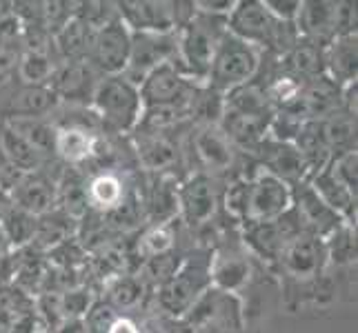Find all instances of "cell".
<instances>
[{"mask_svg": "<svg viewBox=\"0 0 358 333\" xmlns=\"http://www.w3.org/2000/svg\"><path fill=\"white\" fill-rule=\"evenodd\" d=\"M227 31L225 18L196 14L176 31V65L187 78L205 82L220 38Z\"/></svg>", "mask_w": 358, "mask_h": 333, "instance_id": "6da1fadb", "label": "cell"}, {"mask_svg": "<svg viewBox=\"0 0 358 333\" xmlns=\"http://www.w3.org/2000/svg\"><path fill=\"white\" fill-rule=\"evenodd\" d=\"M212 251H199L185 256L180 267L174 271L167 282L158 287L156 302L165 316L180 320L192 306L199 302L201 295L212 289V274H209Z\"/></svg>", "mask_w": 358, "mask_h": 333, "instance_id": "7a4b0ae2", "label": "cell"}, {"mask_svg": "<svg viewBox=\"0 0 358 333\" xmlns=\"http://www.w3.org/2000/svg\"><path fill=\"white\" fill-rule=\"evenodd\" d=\"M90 107L101 118L107 135L134 133L143 114L141 91L125 76H109L98 80Z\"/></svg>", "mask_w": 358, "mask_h": 333, "instance_id": "3957f363", "label": "cell"}, {"mask_svg": "<svg viewBox=\"0 0 358 333\" xmlns=\"http://www.w3.org/2000/svg\"><path fill=\"white\" fill-rule=\"evenodd\" d=\"M261 49H256L250 43L225 31V36L218 43L205 84L225 96L227 91L256 78L258 67H261Z\"/></svg>", "mask_w": 358, "mask_h": 333, "instance_id": "277c9868", "label": "cell"}, {"mask_svg": "<svg viewBox=\"0 0 358 333\" xmlns=\"http://www.w3.org/2000/svg\"><path fill=\"white\" fill-rule=\"evenodd\" d=\"M185 156L194 160L196 171L216 180H223L241 169V160L245 158L218 125H192Z\"/></svg>", "mask_w": 358, "mask_h": 333, "instance_id": "5b68a950", "label": "cell"}, {"mask_svg": "<svg viewBox=\"0 0 358 333\" xmlns=\"http://www.w3.org/2000/svg\"><path fill=\"white\" fill-rule=\"evenodd\" d=\"M296 29L303 40L327 47L338 36L356 34V5L341 0H303Z\"/></svg>", "mask_w": 358, "mask_h": 333, "instance_id": "8992f818", "label": "cell"}, {"mask_svg": "<svg viewBox=\"0 0 358 333\" xmlns=\"http://www.w3.org/2000/svg\"><path fill=\"white\" fill-rule=\"evenodd\" d=\"M223 205L220 180L192 171L178 184V220L192 233H201L214 225L218 209Z\"/></svg>", "mask_w": 358, "mask_h": 333, "instance_id": "52a82bcc", "label": "cell"}, {"mask_svg": "<svg viewBox=\"0 0 358 333\" xmlns=\"http://www.w3.org/2000/svg\"><path fill=\"white\" fill-rule=\"evenodd\" d=\"M180 333H231L241 331V300L231 293L207 289L180 320Z\"/></svg>", "mask_w": 358, "mask_h": 333, "instance_id": "ba28073f", "label": "cell"}, {"mask_svg": "<svg viewBox=\"0 0 358 333\" xmlns=\"http://www.w3.org/2000/svg\"><path fill=\"white\" fill-rule=\"evenodd\" d=\"M131 52V31L120 18L107 22L105 27L96 29L90 43L87 63L101 78L122 76L129 63Z\"/></svg>", "mask_w": 358, "mask_h": 333, "instance_id": "9c48e42d", "label": "cell"}, {"mask_svg": "<svg viewBox=\"0 0 358 333\" xmlns=\"http://www.w3.org/2000/svg\"><path fill=\"white\" fill-rule=\"evenodd\" d=\"M134 154L150 176L178 178V169L185 167L187 156L176 133H134Z\"/></svg>", "mask_w": 358, "mask_h": 333, "instance_id": "30bf717a", "label": "cell"}, {"mask_svg": "<svg viewBox=\"0 0 358 333\" xmlns=\"http://www.w3.org/2000/svg\"><path fill=\"white\" fill-rule=\"evenodd\" d=\"M276 262L289 280L299 285H310L325 274V267L329 265L327 246L320 238L301 231L285 244Z\"/></svg>", "mask_w": 358, "mask_h": 333, "instance_id": "8fae6325", "label": "cell"}, {"mask_svg": "<svg viewBox=\"0 0 358 333\" xmlns=\"http://www.w3.org/2000/svg\"><path fill=\"white\" fill-rule=\"evenodd\" d=\"M203 82L187 78L176 63H167L154 69L141 84L143 107H180L187 109L196 87Z\"/></svg>", "mask_w": 358, "mask_h": 333, "instance_id": "7c38bea8", "label": "cell"}, {"mask_svg": "<svg viewBox=\"0 0 358 333\" xmlns=\"http://www.w3.org/2000/svg\"><path fill=\"white\" fill-rule=\"evenodd\" d=\"M176 34H131V52L125 76L136 87L150 73L167 63H176Z\"/></svg>", "mask_w": 358, "mask_h": 333, "instance_id": "4fadbf2b", "label": "cell"}, {"mask_svg": "<svg viewBox=\"0 0 358 333\" xmlns=\"http://www.w3.org/2000/svg\"><path fill=\"white\" fill-rule=\"evenodd\" d=\"M292 214L299 220L303 233L316 236L323 242L334 236L343 225H348L334 209L318 198V193L307 180L292 187Z\"/></svg>", "mask_w": 358, "mask_h": 333, "instance_id": "5bb4252c", "label": "cell"}, {"mask_svg": "<svg viewBox=\"0 0 358 333\" xmlns=\"http://www.w3.org/2000/svg\"><path fill=\"white\" fill-rule=\"evenodd\" d=\"M301 233L299 220L292 214H282L276 220L269 222H256V225H245L243 227V246L247 253H254L258 258L269 262H276L280 251L285 249V244Z\"/></svg>", "mask_w": 358, "mask_h": 333, "instance_id": "9a60e30c", "label": "cell"}, {"mask_svg": "<svg viewBox=\"0 0 358 333\" xmlns=\"http://www.w3.org/2000/svg\"><path fill=\"white\" fill-rule=\"evenodd\" d=\"M118 18L131 34H176V3L165 0H125L116 3Z\"/></svg>", "mask_w": 358, "mask_h": 333, "instance_id": "2e32d148", "label": "cell"}, {"mask_svg": "<svg viewBox=\"0 0 358 333\" xmlns=\"http://www.w3.org/2000/svg\"><path fill=\"white\" fill-rule=\"evenodd\" d=\"M58 98L47 84L14 82L0 91V118H52L58 109Z\"/></svg>", "mask_w": 358, "mask_h": 333, "instance_id": "e0dca14e", "label": "cell"}, {"mask_svg": "<svg viewBox=\"0 0 358 333\" xmlns=\"http://www.w3.org/2000/svg\"><path fill=\"white\" fill-rule=\"evenodd\" d=\"M209 274H212V287L236 295L241 293L252 280V258L241 244H220L212 251V262H209Z\"/></svg>", "mask_w": 358, "mask_h": 333, "instance_id": "ac0fdd59", "label": "cell"}, {"mask_svg": "<svg viewBox=\"0 0 358 333\" xmlns=\"http://www.w3.org/2000/svg\"><path fill=\"white\" fill-rule=\"evenodd\" d=\"M98 80L101 76L90 67L87 60H73V63H58L47 87L54 91L60 105L90 107Z\"/></svg>", "mask_w": 358, "mask_h": 333, "instance_id": "d6986e66", "label": "cell"}, {"mask_svg": "<svg viewBox=\"0 0 358 333\" xmlns=\"http://www.w3.org/2000/svg\"><path fill=\"white\" fill-rule=\"evenodd\" d=\"M338 109H343V87L329 76H318L314 80L303 82V89L296 105L282 111H287V114L299 118L301 122H307V120H323Z\"/></svg>", "mask_w": 358, "mask_h": 333, "instance_id": "ffe728a7", "label": "cell"}, {"mask_svg": "<svg viewBox=\"0 0 358 333\" xmlns=\"http://www.w3.org/2000/svg\"><path fill=\"white\" fill-rule=\"evenodd\" d=\"M250 158L256 160V165L269 171L271 176L287 182L289 187L310 178L307 176V167L303 163L301 154L296 151V147L292 142H280V140H274L267 135V138L250 154Z\"/></svg>", "mask_w": 358, "mask_h": 333, "instance_id": "44dd1931", "label": "cell"}, {"mask_svg": "<svg viewBox=\"0 0 358 333\" xmlns=\"http://www.w3.org/2000/svg\"><path fill=\"white\" fill-rule=\"evenodd\" d=\"M178 178L147 174V189L143 195L138 193L147 225H167L178 220Z\"/></svg>", "mask_w": 358, "mask_h": 333, "instance_id": "7402d4cb", "label": "cell"}, {"mask_svg": "<svg viewBox=\"0 0 358 333\" xmlns=\"http://www.w3.org/2000/svg\"><path fill=\"white\" fill-rule=\"evenodd\" d=\"M56 182L58 178H54L47 169L38 171V174H27L11 189L7 198L22 212L41 218L56 209Z\"/></svg>", "mask_w": 358, "mask_h": 333, "instance_id": "603a6c76", "label": "cell"}, {"mask_svg": "<svg viewBox=\"0 0 358 333\" xmlns=\"http://www.w3.org/2000/svg\"><path fill=\"white\" fill-rule=\"evenodd\" d=\"M129 184L118 174L116 169H101L96 171L92 178H87V200H90V212L96 214H109L118 209L122 202L129 198Z\"/></svg>", "mask_w": 358, "mask_h": 333, "instance_id": "cb8c5ba5", "label": "cell"}, {"mask_svg": "<svg viewBox=\"0 0 358 333\" xmlns=\"http://www.w3.org/2000/svg\"><path fill=\"white\" fill-rule=\"evenodd\" d=\"M101 135H94L85 129L76 127H56L54 140V156L58 163H63L69 169H80L90 165L96 154V142Z\"/></svg>", "mask_w": 358, "mask_h": 333, "instance_id": "d4e9b609", "label": "cell"}, {"mask_svg": "<svg viewBox=\"0 0 358 333\" xmlns=\"http://www.w3.org/2000/svg\"><path fill=\"white\" fill-rule=\"evenodd\" d=\"M325 76L345 87L358 80V36H338L325 47Z\"/></svg>", "mask_w": 358, "mask_h": 333, "instance_id": "484cf974", "label": "cell"}, {"mask_svg": "<svg viewBox=\"0 0 358 333\" xmlns=\"http://www.w3.org/2000/svg\"><path fill=\"white\" fill-rule=\"evenodd\" d=\"M278 67L301 82L325 76V47L301 38L287 54L278 58Z\"/></svg>", "mask_w": 358, "mask_h": 333, "instance_id": "4316f807", "label": "cell"}, {"mask_svg": "<svg viewBox=\"0 0 358 333\" xmlns=\"http://www.w3.org/2000/svg\"><path fill=\"white\" fill-rule=\"evenodd\" d=\"M0 158L9 163L14 169H18L20 174H38V171L47 169L52 163L34 149V147L22 138L20 133H16L7 122H0Z\"/></svg>", "mask_w": 358, "mask_h": 333, "instance_id": "83f0119b", "label": "cell"}, {"mask_svg": "<svg viewBox=\"0 0 358 333\" xmlns=\"http://www.w3.org/2000/svg\"><path fill=\"white\" fill-rule=\"evenodd\" d=\"M105 304L116 313L136 311L145 300L147 285L138 274H116L105 278Z\"/></svg>", "mask_w": 358, "mask_h": 333, "instance_id": "f1b7e54d", "label": "cell"}, {"mask_svg": "<svg viewBox=\"0 0 358 333\" xmlns=\"http://www.w3.org/2000/svg\"><path fill=\"white\" fill-rule=\"evenodd\" d=\"M78 233V222L69 218L65 212H60L56 207L54 212H49L38 218V225H36V236L31 240L29 249L36 251H52L54 246L63 244L65 240L76 238Z\"/></svg>", "mask_w": 358, "mask_h": 333, "instance_id": "f546056e", "label": "cell"}, {"mask_svg": "<svg viewBox=\"0 0 358 333\" xmlns=\"http://www.w3.org/2000/svg\"><path fill=\"white\" fill-rule=\"evenodd\" d=\"M225 109L236 111L245 116H258V118H271L274 116V107L269 105L263 82L256 78L241 84V87L227 91L225 96Z\"/></svg>", "mask_w": 358, "mask_h": 333, "instance_id": "4dcf8cb0", "label": "cell"}, {"mask_svg": "<svg viewBox=\"0 0 358 333\" xmlns=\"http://www.w3.org/2000/svg\"><path fill=\"white\" fill-rule=\"evenodd\" d=\"M318 125L331 156L356 149V116L350 111L338 109L331 116L318 120Z\"/></svg>", "mask_w": 358, "mask_h": 333, "instance_id": "1f68e13d", "label": "cell"}, {"mask_svg": "<svg viewBox=\"0 0 358 333\" xmlns=\"http://www.w3.org/2000/svg\"><path fill=\"white\" fill-rule=\"evenodd\" d=\"M176 242H178V220L167 222V225H147L134 244V256L143 265L145 260H152L156 256H165L169 251H174Z\"/></svg>", "mask_w": 358, "mask_h": 333, "instance_id": "d6a6232c", "label": "cell"}, {"mask_svg": "<svg viewBox=\"0 0 358 333\" xmlns=\"http://www.w3.org/2000/svg\"><path fill=\"white\" fill-rule=\"evenodd\" d=\"M3 122H7L16 133H20L47 163H54L56 160L54 156L56 127L52 125V120L49 118H9Z\"/></svg>", "mask_w": 358, "mask_h": 333, "instance_id": "836d02e7", "label": "cell"}, {"mask_svg": "<svg viewBox=\"0 0 358 333\" xmlns=\"http://www.w3.org/2000/svg\"><path fill=\"white\" fill-rule=\"evenodd\" d=\"M58 56L52 52H41V49H22L18 69H16V82L18 84H49L54 71L58 67Z\"/></svg>", "mask_w": 358, "mask_h": 333, "instance_id": "e575fe53", "label": "cell"}, {"mask_svg": "<svg viewBox=\"0 0 358 333\" xmlns=\"http://www.w3.org/2000/svg\"><path fill=\"white\" fill-rule=\"evenodd\" d=\"M225 109V98L223 94L214 91L207 84H199L187 105V114L192 125H218L220 116Z\"/></svg>", "mask_w": 358, "mask_h": 333, "instance_id": "d590c367", "label": "cell"}, {"mask_svg": "<svg viewBox=\"0 0 358 333\" xmlns=\"http://www.w3.org/2000/svg\"><path fill=\"white\" fill-rule=\"evenodd\" d=\"M3 231L5 236L11 244V249L14 251H20V249H27V246H31V240L36 236V225H38V218L22 212V209L9 205L7 214L3 218Z\"/></svg>", "mask_w": 358, "mask_h": 333, "instance_id": "8d00e7d4", "label": "cell"}, {"mask_svg": "<svg viewBox=\"0 0 358 333\" xmlns=\"http://www.w3.org/2000/svg\"><path fill=\"white\" fill-rule=\"evenodd\" d=\"M327 174L334 178L345 189L358 195V151H343L329 158V163L323 167Z\"/></svg>", "mask_w": 358, "mask_h": 333, "instance_id": "74e56055", "label": "cell"}, {"mask_svg": "<svg viewBox=\"0 0 358 333\" xmlns=\"http://www.w3.org/2000/svg\"><path fill=\"white\" fill-rule=\"evenodd\" d=\"M327 262L334 265H352L356 262V227L343 225L334 236L325 240Z\"/></svg>", "mask_w": 358, "mask_h": 333, "instance_id": "f35d334b", "label": "cell"}, {"mask_svg": "<svg viewBox=\"0 0 358 333\" xmlns=\"http://www.w3.org/2000/svg\"><path fill=\"white\" fill-rule=\"evenodd\" d=\"M22 54V43L18 45H0V91L16 82V69Z\"/></svg>", "mask_w": 358, "mask_h": 333, "instance_id": "ab89813d", "label": "cell"}, {"mask_svg": "<svg viewBox=\"0 0 358 333\" xmlns=\"http://www.w3.org/2000/svg\"><path fill=\"white\" fill-rule=\"evenodd\" d=\"M301 3L303 0H263V5L269 11L271 18L278 22H292V24H296V18H299Z\"/></svg>", "mask_w": 358, "mask_h": 333, "instance_id": "60d3db41", "label": "cell"}, {"mask_svg": "<svg viewBox=\"0 0 358 333\" xmlns=\"http://www.w3.org/2000/svg\"><path fill=\"white\" fill-rule=\"evenodd\" d=\"M238 0H194V11L212 18H225L234 11Z\"/></svg>", "mask_w": 358, "mask_h": 333, "instance_id": "b9f144b4", "label": "cell"}, {"mask_svg": "<svg viewBox=\"0 0 358 333\" xmlns=\"http://www.w3.org/2000/svg\"><path fill=\"white\" fill-rule=\"evenodd\" d=\"M107 333H143L141 331V327L134 323L131 318H127V316H118L112 325H109V329H107Z\"/></svg>", "mask_w": 358, "mask_h": 333, "instance_id": "7bdbcfd3", "label": "cell"}, {"mask_svg": "<svg viewBox=\"0 0 358 333\" xmlns=\"http://www.w3.org/2000/svg\"><path fill=\"white\" fill-rule=\"evenodd\" d=\"M11 253H14V249H11V244L3 231V225H0V260H3V258H9Z\"/></svg>", "mask_w": 358, "mask_h": 333, "instance_id": "ee69618b", "label": "cell"}]
</instances>
